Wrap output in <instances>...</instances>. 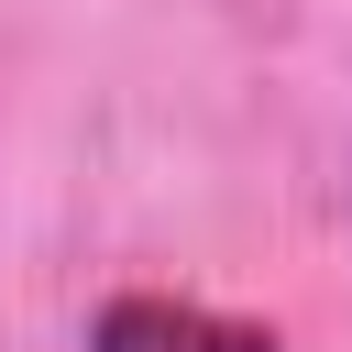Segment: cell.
Wrapping results in <instances>:
<instances>
[{"mask_svg":"<svg viewBox=\"0 0 352 352\" xmlns=\"http://www.w3.org/2000/svg\"><path fill=\"white\" fill-rule=\"evenodd\" d=\"M88 352H286L275 330L253 319H220V308H187V297H110Z\"/></svg>","mask_w":352,"mask_h":352,"instance_id":"1","label":"cell"}]
</instances>
